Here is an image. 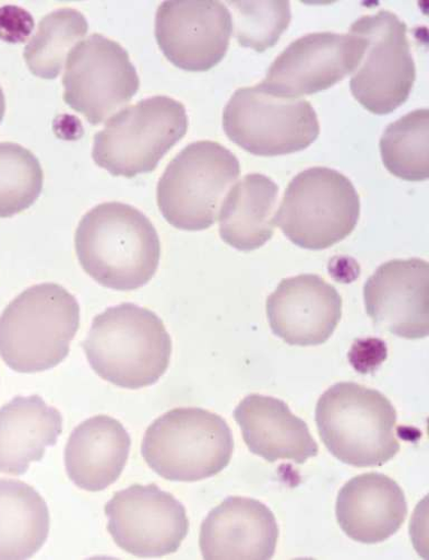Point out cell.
Instances as JSON below:
<instances>
[{
	"mask_svg": "<svg viewBox=\"0 0 429 560\" xmlns=\"http://www.w3.org/2000/svg\"><path fill=\"white\" fill-rule=\"evenodd\" d=\"M75 252L95 282L115 291H134L156 275L162 245L146 214L126 203L106 202L81 219Z\"/></svg>",
	"mask_w": 429,
	"mask_h": 560,
	"instance_id": "obj_1",
	"label": "cell"
},
{
	"mask_svg": "<svg viewBox=\"0 0 429 560\" xmlns=\"http://www.w3.org/2000/svg\"><path fill=\"white\" fill-rule=\"evenodd\" d=\"M83 349L99 377L136 390L157 384L165 375L172 341L155 312L122 303L94 317Z\"/></svg>",
	"mask_w": 429,
	"mask_h": 560,
	"instance_id": "obj_2",
	"label": "cell"
},
{
	"mask_svg": "<svg viewBox=\"0 0 429 560\" xmlns=\"http://www.w3.org/2000/svg\"><path fill=\"white\" fill-rule=\"evenodd\" d=\"M80 326V304L63 287L34 285L0 315V358L14 371L35 373L62 363Z\"/></svg>",
	"mask_w": 429,
	"mask_h": 560,
	"instance_id": "obj_3",
	"label": "cell"
},
{
	"mask_svg": "<svg viewBox=\"0 0 429 560\" xmlns=\"http://www.w3.org/2000/svg\"><path fill=\"white\" fill-rule=\"evenodd\" d=\"M315 422L329 452L356 468H373L401 451L397 411L383 394L355 383L329 388L319 399Z\"/></svg>",
	"mask_w": 429,
	"mask_h": 560,
	"instance_id": "obj_4",
	"label": "cell"
},
{
	"mask_svg": "<svg viewBox=\"0 0 429 560\" xmlns=\"http://www.w3.org/2000/svg\"><path fill=\"white\" fill-rule=\"evenodd\" d=\"M234 439L226 420L206 409L176 408L162 415L146 431L141 454L162 478L198 482L227 468Z\"/></svg>",
	"mask_w": 429,
	"mask_h": 560,
	"instance_id": "obj_5",
	"label": "cell"
},
{
	"mask_svg": "<svg viewBox=\"0 0 429 560\" xmlns=\"http://www.w3.org/2000/svg\"><path fill=\"white\" fill-rule=\"evenodd\" d=\"M359 217L351 180L336 170L312 167L291 180L273 223L298 247L323 250L350 236Z\"/></svg>",
	"mask_w": 429,
	"mask_h": 560,
	"instance_id": "obj_6",
	"label": "cell"
},
{
	"mask_svg": "<svg viewBox=\"0 0 429 560\" xmlns=\"http://www.w3.org/2000/svg\"><path fill=\"white\" fill-rule=\"evenodd\" d=\"M240 173V161L219 143L201 140L188 145L158 183L157 202L163 217L180 230L210 229Z\"/></svg>",
	"mask_w": 429,
	"mask_h": 560,
	"instance_id": "obj_7",
	"label": "cell"
},
{
	"mask_svg": "<svg viewBox=\"0 0 429 560\" xmlns=\"http://www.w3.org/2000/svg\"><path fill=\"white\" fill-rule=\"evenodd\" d=\"M188 129L184 106L166 96L122 109L94 136L92 158L114 176L132 178L155 171Z\"/></svg>",
	"mask_w": 429,
	"mask_h": 560,
	"instance_id": "obj_8",
	"label": "cell"
},
{
	"mask_svg": "<svg viewBox=\"0 0 429 560\" xmlns=\"http://www.w3.org/2000/svg\"><path fill=\"white\" fill-rule=\"evenodd\" d=\"M223 127L233 143L257 156L303 151L320 135L310 103L277 97L261 83L236 90L224 109Z\"/></svg>",
	"mask_w": 429,
	"mask_h": 560,
	"instance_id": "obj_9",
	"label": "cell"
},
{
	"mask_svg": "<svg viewBox=\"0 0 429 560\" xmlns=\"http://www.w3.org/2000/svg\"><path fill=\"white\" fill-rule=\"evenodd\" d=\"M407 25L390 11L357 20L349 32L366 40L362 60L350 80L356 101L374 115L404 105L416 80Z\"/></svg>",
	"mask_w": 429,
	"mask_h": 560,
	"instance_id": "obj_10",
	"label": "cell"
},
{
	"mask_svg": "<svg viewBox=\"0 0 429 560\" xmlns=\"http://www.w3.org/2000/svg\"><path fill=\"white\" fill-rule=\"evenodd\" d=\"M63 84L68 106L99 125L131 102L140 80L119 43L92 34L69 54Z\"/></svg>",
	"mask_w": 429,
	"mask_h": 560,
	"instance_id": "obj_11",
	"label": "cell"
},
{
	"mask_svg": "<svg viewBox=\"0 0 429 560\" xmlns=\"http://www.w3.org/2000/svg\"><path fill=\"white\" fill-rule=\"evenodd\" d=\"M105 511L115 542L136 557L174 553L189 532L183 504L156 485H134L117 492Z\"/></svg>",
	"mask_w": 429,
	"mask_h": 560,
	"instance_id": "obj_12",
	"label": "cell"
},
{
	"mask_svg": "<svg viewBox=\"0 0 429 560\" xmlns=\"http://www.w3.org/2000/svg\"><path fill=\"white\" fill-rule=\"evenodd\" d=\"M365 48L366 40L351 32L308 34L276 58L261 84L282 98L313 95L353 74Z\"/></svg>",
	"mask_w": 429,
	"mask_h": 560,
	"instance_id": "obj_13",
	"label": "cell"
},
{
	"mask_svg": "<svg viewBox=\"0 0 429 560\" xmlns=\"http://www.w3.org/2000/svg\"><path fill=\"white\" fill-rule=\"evenodd\" d=\"M233 30L230 11L214 0H171L156 15L155 35L163 54L186 71L216 67L227 54Z\"/></svg>",
	"mask_w": 429,
	"mask_h": 560,
	"instance_id": "obj_14",
	"label": "cell"
},
{
	"mask_svg": "<svg viewBox=\"0 0 429 560\" xmlns=\"http://www.w3.org/2000/svg\"><path fill=\"white\" fill-rule=\"evenodd\" d=\"M428 273V262L419 258L381 265L364 289L366 311L374 325L406 340L427 338Z\"/></svg>",
	"mask_w": 429,
	"mask_h": 560,
	"instance_id": "obj_15",
	"label": "cell"
},
{
	"mask_svg": "<svg viewBox=\"0 0 429 560\" xmlns=\"http://www.w3.org/2000/svg\"><path fill=\"white\" fill-rule=\"evenodd\" d=\"M273 334L285 343L312 347L325 343L343 315L338 291L318 275L283 279L266 301Z\"/></svg>",
	"mask_w": 429,
	"mask_h": 560,
	"instance_id": "obj_16",
	"label": "cell"
},
{
	"mask_svg": "<svg viewBox=\"0 0 429 560\" xmlns=\"http://www.w3.org/2000/svg\"><path fill=\"white\" fill-rule=\"evenodd\" d=\"M278 535L269 506L255 499L230 497L203 522L200 547L206 560H269L275 553Z\"/></svg>",
	"mask_w": 429,
	"mask_h": 560,
	"instance_id": "obj_17",
	"label": "cell"
},
{
	"mask_svg": "<svg viewBox=\"0 0 429 560\" xmlns=\"http://www.w3.org/2000/svg\"><path fill=\"white\" fill-rule=\"evenodd\" d=\"M403 489L380 474H366L347 482L339 492L336 515L343 532L362 544L383 542L394 536L407 518Z\"/></svg>",
	"mask_w": 429,
	"mask_h": 560,
	"instance_id": "obj_18",
	"label": "cell"
},
{
	"mask_svg": "<svg viewBox=\"0 0 429 560\" xmlns=\"http://www.w3.org/2000/svg\"><path fill=\"white\" fill-rule=\"evenodd\" d=\"M234 418L249 450L267 462L290 459L305 464L319 454L305 420L279 399L250 395L236 407Z\"/></svg>",
	"mask_w": 429,
	"mask_h": 560,
	"instance_id": "obj_19",
	"label": "cell"
},
{
	"mask_svg": "<svg viewBox=\"0 0 429 560\" xmlns=\"http://www.w3.org/2000/svg\"><path fill=\"white\" fill-rule=\"evenodd\" d=\"M130 447V435L116 418L99 415L86 419L65 447L68 476L85 491H104L122 475Z\"/></svg>",
	"mask_w": 429,
	"mask_h": 560,
	"instance_id": "obj_20",
	"label": "cell"
},
{
	"mask_svg": "<svg viewBox=\"0 0 429 560\" xmlns=\"http://www.w3.org/2000/svg\"><path fill=\"white\" fill-rule=\"evenodd\" d=\"M63 430L61 412L41 397H15L0 409V474L23 476Z\"/></svg>",
	"mask_w": 429,
	"mask_h": 560,
	"instance_id": "obj_21",
	"label": "cell"
},
{
	"mask_svg": "<svg viewBox=\"0 0 429 560\" xmlns=\"http://www.w3.org/2000/svg\"><path fill=\"white\" fill-rule=\"evenodd\" d=\"M278 186L262 174H249L231 186L219 210V235L241 252L263 247L274 233Z\"/></svg>",
	"mask_w": 429,
	"mask_h": 560,
	"instance_id": "obj_22",
	"label": "cell"
},
{
	"mask_svg": "<svg viewBox=\"0 0 429 560\" xmlns=\"http://www.w3.org/2000/svg\"><path fill=\"white\" fill-rule=\"evenodd\" d=\"M50 511L41 495L17 480H0V559H28L50 534Z\"/></svg>",
	"mask_w": 429,
	"mask_h": 560,
	"instance_id": "obj_23",
	"label": "cell"
},
{
	"mask_svg": "<svg viewBox=\"0 0 429 560\" xmlns=\"http://www.w3.org/2000/svg\"><path fill=\"white\" fill-rule=\"evenodd\" d=\"M87 30L86 19L76 10L63 9L45 16L24 50L29 71L41 79L58 78Z\"/></svg>",
	"mask_w": 429,
	"mask_h": 560,
	"instance_id": "obj_24",
	"label": "cell"
},
{
	"mask_svg": "<svg viewBox=\"0 0 429 560\" xmlns=\"http://www.w3.org/2000/svg\"><path fill=\"white\" fill-rule=\"evenodd\" d=\"M380 153L394 176L422 182L429 175V112L417 109L391 124L380 139Z\"/></svg>",
	"mask_w": 429,
	"mask_h": 560,
	"instance_id": "obj_25",
	"label": "cell"
},
{
	"mask_svg": "<svg viewBox=\"0 0 429 560\" xmlns=\"http://www.w3.org/2000/svg\"><path fill=\"white\" fill-rule=\"evenodd\" d=\"M44 173L37 158L15 143H0V218L31 208L43 190Z\"/></svg>",
	"mask_w": 429,
	"mask_h": 560,
	"instance_id": "obj_26",
	"label": "cell"
},
{
	"mask_svg": "<svg viewBox=\"0 0 429 560\" xmlns=\"http://www.w3.org/2000/svg\"><path fill=\"white\" fill-rule=\"evenodd\" d=\"M233 12L235 37L243 48L264 52L288 30L293 13L290 2H227Z\"/></svg>",
	"mask_w": 429,
	"mask_h": 560,
	"instance_id": "obj_27",
	"label": "cell"
},
{
	"mask_svg": "<svg viewBox=\"0 0 429 560\" xmlns=\"http://www.w3.org/2000/svg\"><path fill=\"white\" fill-rule=\"evenodd\" d=\"M32 20L25 11L17 8L0 10V37L9 42H22L31 32Z\"/></svg>",
	"mask_w": 429,
	"mask_h": 560,
	"instance_id": "obj_28",
	"label": "cell"
},
{
	"mask_svg": "<svg viewBox=\"0 0 429 560\" xmlns=\"http://www.w3.org/2000/svg\"><path fill=\"white\" fill-rule=\"evenodd\" d=\"M7 110V102L2 86H0V122H2Z\"/></svg>",
	"mask_w": 429,
	"mask_h": 560,
	"instance_id": "obj_29",
	"label": "cell"
}]
</instances>
